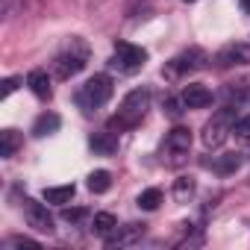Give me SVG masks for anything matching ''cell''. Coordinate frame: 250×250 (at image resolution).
Wrapping results in <instances>:
<instances>
[{"label": "cell", "instance_id": "cell-1", "mask_svg": "<svg viewBox=\"0 0 250 250\" xmlns=\"http://www.w3.org/2000/svg\"><path fill=\"white\" fill-rule=\"evenodd\" d=\"M147 109H150V91L147 88H133L127 97L121 100V109H118V115L109 121V130H130V127H136V124H142V118L147 115Z\"/></svg>", "mask_w": 250, "mask_h": 250}, {"label": "cell", "instance_id": "cell-2", "mask_svg": "<svg viewBox=\"0 0 250 250\" xmlns=\"http://www.w3.org/2000/svg\"><path fill=\"white\" fill-rule=\"evenodd\" d=\"M232 130H235V109H232V106L218 109V112L206 121V127H203V145H206L209 150H215V147H221V145L229 139Z\"/></svg>", "mask_w": 250, "mask_h": 250}, {"label": "cell", "instance_id": "cell-3", "mask_svg": "<svg viewBox=\"0 0 250 250\" xmlns=\"http://www.w3.org/2000/svg\"><path fill=\"white\" fill-rule=\"evenodd\" d=\"M85 62H88V47H85V42H83V39H71V44L56 56L53 68H56V77H59V80H71V77H77V74L85 68Z\"/></svg>", "mask_w": 250, "mask_h": 250}, {"label": "cell", "instance_id": "cell-4", "mask_svg": "<svg viewBox=\"0 0 250 250\" xmlns=\"http://www.w3.org/2000/svg\"><path fill=\"white\" fill-rule=\"evenodd\" d=\"M115 85H112V77L109 74H94L91 80H85V85L77 91V103L83 109H97L103 106L109 97H112Z\"/></svg>", "mask_w": 250, "mask_h": 250}, {"label": "cell", "instance_id": "cell-5", "mask_svg": "<svg viewBox=\"0 0 250 250\" xmlns=\"http://www.w3.org/2000/svg\"><path fill=\"white\" fill-rule=\"evenodd\" d=\"M147 62V50L139 47V44H130V42H118L115 50H112V68H118L121 74H136L142 71Z\"/></svg>", "mask_w": 250, "mask_h": 250}, {"label": "cell", "instance_id": "cell-6", "mask_svg": "<svg viewBox=\"0 0 250 250\" xmlns=\"http://www.w3.org/2000/svg\"><path fill=\"white\" fill-rule=\"evenodd\" d=\"M188 150H191V130L174 127L165 136V162L168 165H183L186 156H188Z\"/></svg>", "mask_w": 250, "mask_h": 250}, {"label": "cell", "instance_id": "cell-7", "mask_svg": "<svg viewBox=\"0 0 250 250\" xmlns=\"http://www.w3.org/2000/svg\"><path fill=\"white\" fill-rule=\"evenodd\" d=\"M24 215H27V224H30L33 229H39V232H53V218H50V212H47L44 203L24 197Z\"/></svg>", "mask_w": 250, "mask_h": 250}, {"label": "cell", "instance_id": "cell-8", "mask_svg": "<svg viewBox=\"0 0 250 250\" xmlns=\"http://www.w3.org/2000/svg\"><path fill=\"white\" fill-rule=\"evenodd\" d=\"M215 62L221 68H235V65H247L250 62V44L247 42H232V44H224L215 56Z\"/></svg>", "mask_w": 250, "mask_h": 250}, {"label": "cell", "instance_id": "cell-9", "mask_svg": "<svg viewBox=\"0 0 250 250\" xmlns=\"http://www.w3.org/2000/svg\"><path fill=\"white\" fill-rule=\"evenodd\" d=\"M203 62H206V53H203L200 47H191V50L180 53L177 59H171V65H168V77H180V74H186V71H194V68H200Z\"/></svg>", "mask_w": 250, "mask_h": 250}, {"label": "cell", "instance_id": "cell-10", "mask_svg": "<svg viewBox=\"0 0 250 250\" xmlns=\"http://www.w3.org/2000/svg\"><path fill=\"white\" fill-rule=\"evenodd\" d=\"M180 97H183V103H186V109H206V106L212 103V91H209L206 85H197V83H191V85H186Z\"/></svg>", "mask_w": 250, "mask_h": 250}, {"label": "cell", "instance_id": "cell-11", "mask_svg": "<svg viewBox=\"0 0 250 250\" xmlns=\"http://www.w3.org/2000/svg\"><path fill=\"white\" fill-rule=\"evenodd\" d=\"M142 232H145V224H127V227H118V232L106 241L109 247H127V244H133L136 238H142Z\"/></svg>", "mask_w": 250, "mask_h": 250}, {"label": "cell", "instance_id": "cell-12", "mask_svg": "<svg viewBox=\"0 0 250 250\" xmlns=\"http://www.w3.org/2000/svg\"><path fill=\"white\" fill-rule=\"evenodd\" d=\"M91 232L109 241V238L118 232V221H115V215H109V212H97L94 221H91Z\"/></svg>", "mask_w": 250, "mask_h": 250}, {"label": "cell", "instance_id": "cell-13", "mask_svg": "<svg viewBox=\"0 0 250 250\" xmlns=\"http://www.w3.org/2000/svg\"><path fill=\"white\" fill-rule=\"evenodd\" d=\"M59 127H62L59 115H56V112H44V115H39V118H36V124H33V136L44 139V136H53Z\"/></svg>", "mask_w": 250, "mask_h": 250}, {"label": "cell", "instance_id": "cell-14", "mask_svg": "<svg viewBox=\"0 0 250 250\" xmlns=\"http://www.w3.org/2000/svg\"><path fill=\"white\" fill-rule=\"evenodd\" d=\"M27 85L33 88V94H36V97H42V100H47V97H50V77H47V71H30Z\"/></svg>", "mask_w": 250, "mask_h": 250}, {"label": "cell", "instance_id": "cell-15", "mask_svg": "<svg viewBox=\"0 0 250 250\" xmlns=\"http://www.w3.org/2000/svg\"><path fill=\"white\" fill-rule=\"evenodd\" d=\"M74 191H77L74 183H68V186H50V188H44V200L56 203V206H65V203H71Z\"/></svg>", "mask_w": 250, "mask_h": 250}, {"label": "cell", "instance_id": "cell-16", "mask_svg": "<svg viewBox=\"0 0 250 250\" xmlns=\"http://www.w3.org/2000/svg\"><path fill=\"white\" fill-rule=\"evenodd\" d=\"M18 147H21V136H18V130H3V133H0V156H3V159L15 156Z\"/></svg>", "mask_w": 250, "mask_h": 250}, {"label": "cell", "instance_id": "cell-17", "mask_svg": "<svg viewBox=\"0 0 250 250\" xmlns=\"http://www.w3.org/2000/svg\"><path fill=\"white\" fill-rule=\"evenodd\" d=\"M88 188H91L94 194H106V191L112 188L109 171H91V174H88Z\"/></svg>", "mask_w": 250, "mask_h": 250}, {"label": "cell", "instance_id": "cell-18", "mask_svg": "<svg viewBox=\"0 0 250 250\" xmlns=\"http://www.w3.org/2000/svg\"><path fill=\"white\" fill-rule=\"evenodd\" d=\"M91 150H97V153H103V156H109V153L115 150V133L109 130V133H100V136H91Z\"/></svg>", "mask_w": 250, "mask_h": 250}, {"label": "cell", "instance_id": "cell-19", "mask_svg": "<svg viewBox=\"0 0 250 250\" xmlns=\"http://www.w3.org/2000/svg\"><path fill=\"white\" fill-rule=\"evenodd\" d=\"M159 203H162V191H159V188H145V191L139 194V206H142L145 212L159 209Z\"/></svg>", "mask_w": 250, "mask_h": 250}, {"label": "cell", "instance_id": "cell-20", "mask_svg": "<svg viewBox=\"0 0 250 250\" xmlns=\"http://www.w3.org/2000/svg\"><path fill=\"white\" fill-rule=\"evenodd\" d=\"M238 165H241V156H238V153H224V156H218L215 171H218V174H232Z\"/></svg>", "mask_w": 250, "mask_h": 250}, {"label": "cell", "instance_id": "cell-21", "mask_svg": "<svg viewBox=\"0 0 250 250\" xmlns=\"http://www.w3.org/2000/svg\"><path fill=\"white\" fill-rule=\"evenodd\" d=\"M191 194H194V180H191V177H180V180L174 183V197H177L180 203H186Z\"/></svg>", "mask_w": 250, "mask_h": 250}, {"label": "cell", "instance_id": "cell-22", "mask_svg": "<svg viewBox=\"0 0 250 250\" xmlns=\"http://www.w3.org/2000/svg\"><path fill=\"white\" fill-rule=\"evenodd\" d=\"M238 139H250V115H244V118H238L235 121V130H232Z\"/></svg>", "mask_w": 250, "mask_h": 250}, {"label": "cell", "instance_id": "cell-23", "mask_svg": "<svg viewBox=\"0 0 250 250\" xmlns=\"http://www.w3.org/2000/svg\"><path fill=\"white\" fill-rule=\"evenodd\" d=\"M180 106H186L183 97H168V100H165V112H168L171 118H180V112H183Z\"/></svg>", "mask_w": 250, "mask_h": 250}, {"label": "cell", "instance_id": "cell-24", "mask_svg": "<svg viewBox=\"0 0 250 250\" xmlns=\"http://www.w3.org/2000/svg\"><path fill=\"white\" fill-rule=\"evenodd\" d=\"M15 88H18V77H9V80H3V88H0V97H9Z\"/></svg>", "mask_w": 250, "mask_h": 250}, {"label": "cell", "instance_id": "cell-25", "mask_svg": "<svg viewBox=\"0 0 250 250\" xmlns=\"http://www.w3.org/2000/svg\"><path fill=\"white\" fill-rule=\"evenodd\" d=\"M9 247H39L33 238H24V235H15V238H9Z\"/></svg>", "mask_w": 250, "mask_h": 250}, {"label": "cell", "instance_id": "cell-26", "mask_svg": "<svg viewBox=\"0 0 250 250\" xmlns=\"http://www.w3.org/2000/svg\"><path fill=\"white\" fill-rule=\"evenodd\" d=\"M85 215V209H62V218L65 221H80Z\"/></svg>", "mask_w": 250, "mask_h": 250}, {"label": "cell", "instance_id": "cell-27", "mask_svg": "<svg viewBox=\"0 0 250 250\" xmlns=\"http://www.w3.org/2000/svg\"><path fill=\"white\" fill-rule=\"evenodd\" d=\"M241 6H244V9H247V12H250V0H241Z\"/></svg>", "mask_w": 250, "mask_h": 250}, {"label": "cell", "instance_id": "cell-28", "mask_svg": "<svg viewBox=\"0 0 250 250\" xmlns=\"http://www.w3.org/2000/svg\"><path fill=\"white\" fill-rule=\"evenodd\" d=\"M183 3H197V0H183Z\"/></svg>", "mask_w": 250, "mask_h": 250}]
</instances>
